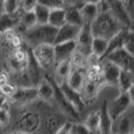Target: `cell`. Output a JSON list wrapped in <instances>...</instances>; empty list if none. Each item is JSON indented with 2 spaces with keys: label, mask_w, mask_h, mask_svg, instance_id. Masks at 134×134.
Returning a JSON list of instances; mask_svg holds the SVG:
<instances>
[{
  "label": "cell",
  "mask_w": 134,
  "mask_h": 134,
  "mask_svg": "<svg viewBox=\"0 0 134 134\" xmlns=\"http://www.w3.org/2000/svg\"><path fill=\"white\" fill-rule=\"evenodd\" d=\"M34 14H35L36 17V20H37V24H48V18H49V9L47 7H45L44 5L41 3H37L34 8Z\"/></svg>",
  "instance_id": "26"
},
{
  "label": "cell",
  "mask_w": 134,
  "mask_h": 134,
  "mask_svg": "<svg viewBox=\"0 0 134 134\" xmlns=\"http://www.w3.org/2000/svg\"><path fill=\"white\" fill-rule=\"evenodd\" d=\"M121 5L126 11V14L130 16V18L133 19L134 17V0H120Z\"/></svg>",
  "instance_id": "35"
},
{
  "label": "cell",
  "mask_w": 134,
  "mask_h": 134,
  "mask_svg": "<svg viewBox=\"0 0 134 134\" xmlns=\"http://www.w3.org/2000/svg\"><path fill=\"white\" fill-rule=\"evenodd\" d=\"M84 125H85V126L93 134L95 132H97L98 129H99V114H98V111L92 112L91 114L86 117Z\"/></svg>",
  "instance_id": "28"
},
{
  "label": "cell",
  "mask_w": 134,
  "mask_h": 134,
  "mask_svg": "<svg viewBox=\"0 0 134 134\" xmlns=\"http://www.w3.org/2000/svg\"><path fill=\"white\" fill-rule=\"evenodd\" d=\"M37 3H38V0H20L19 9L24 12L32 11Z\"/></svg>",
  "instance_id": "33"
},
{
  "label": "cell",
  "mask_w": 134,
  "mask_h": 134,
  "mask_svg": "<svg viewBox=\"0 0 134 134\" xmlns=\"http://www.w3.org/2000/svg\"><path fill=\"white\" fill-rule=\"evenodd\" d=\"M49 81H50V83H52V85L54 87V97L56 98L58 105H59V107L62 108V111L64 113H66L67 115H69L70 117H73V119L79 120L78 112L76 111V108L68 102V99L65 97V95L63 94L59 85H58L53 78H49Z\"/></svg>",
  "instance_id": "7"
},
{
  "label": "cell",
  "mask_w": 134,
  "mask_h": 134,
  "mask_svg": "<svg viewBox=\"0 0 134 134\" xmlns=\"http://www.w3.org/2000/svg\"><path fill=\"white\" fill-rule=\"evenodd\" d=\"M54 49H55L56 63L65 59H69L70 55L76 49V43H75V40L63 41V43H58L54 45Z\"/></svg>",
  "instance_id": "16"
},
{
  "label": "cell",
  "mask_w": 134,
  "mask_h": 134,
  "mask_svg": "<svg viewBox=\"0 0 134 134\" xmlns=\"http://www.w3.org/2000/svg\"><path fill=\"white\" fill-rule=\"evenodd\" d=\"M133 85H134L133 72L121 69L119 79H117V86L120 88V93H126Z\"/></svg>",
  "instance_id": "22"
},
{
  "label": "cell",
  "mask_w": 134,
  "mask_h": 134,
  "mask_svg": "<svg viewBox=\"0 0 134 134\" xmlns=\"http://www.w3.org/2000/svg\"><path fill=\"white\" fill-rule=\"evenodd\" d=\"M6 96H3V95H0V108H1V106H2V104H3V102L6 100Z\"/></svg>",
  "instance_id": "42"
},
{
  "label": "cell",
  "mask_w": 134,
  "mask_h": 134,
  "mask_svg": "<svg viewBox=\"0 0 134 134\" xmlns=\"http://www.w3.org/2000/svg\"><path fill=\"white\" fill-rule=\"evenodd\" d=\"M79 12H81L84 24H92L98 14L96 3L88 1H86L82 7H79Z\"/></svg>",
  "instance_id": "21"
},
{
  "label": "cell",
  "mask_w": 134,
  "mask_h": 134,
  "mask_svg": "<svg viewBox=\"0 0 134 134\" xmlns=\"http://www.w3.org/2000/svg\"><path fill=\"white\" fill-rule=\"evenodd\" d=\"M25 72H27L28 74V77H29V81L32 84V86H37L38 84L40 83L41 78V68L40 66L38 65V63L36 62L35 57L32 56V53L31 50H28V64H27V68Z\"/></svg>",
  "instance_id": "13"
},
{
  "label": "cell",
  "mask_w": 134,
  "mask_h": 134,
  "mask_svg": "<svg viewBox=\"0 0 134 134\" xmlns=\"http://www.w3.org/2000/svg\"><path fill=\"white\" fill-rule=\"evenodd\" d=\"M72 125H73V123H70V122L65 123L63 126L58 129L56 134H70V132H72Z\"/></svg>",
  "instance_id": "40"
},
{
  "label": "cell",
  "mask_w": 134,
  "mask_h": 134,
  "mask_svg": "<svg viewBox=\"0 0 134 134\" xmlns=\"http://www.w3.org/2000/svg\"><path fill=\"white\" fill-rule=\"evenodd\" d=\"M99 114V129L98 131L102 134H110L112 130V119L107 111V100H104L102 107L98 111Z\"/></svg>",
  "instance_id": "18"
},
{
  "label": "cell",
  "mask_w": 134,
  "mask_h": 134,
  "mask_svg": "<svg viewBox=\"0 0 134 134\" xmlns=\"http://www.w3.org/2000/svg\"><path fill=\"white\" fill-rule=\"evenodd\" d=\"M65 20L66 23L82 27L84 23L79 12V8H66L65 9Z\"/></svg>",
  "instance_id": "25"
},
{
  "label": "cell",
  "mask_w": 134,
  "mask_h": 134,
  "mask_svg": "<svg viewBox=\"0 0 134 134\" xmlns=\"http://www.w3.org/2000/svg\"><path fill=\"white\" fill-rule=\"evenodd\" d=\"M86 81V67L81 68H72L68 77L66 79V84L74 91H77L81 93L84 84Z\"/></svg>",
  "instance_id": "11"
},
{
  "label": "cell",
  "mask_w": 134,
  "mask_h": 134,
  "mask_svg": "<svg viewBox=\"0 0 134 134\" xmlns=\"http://www.w3.org/2000/svg\"><path fill=\"white\" fill-rule=\"evenodd\" d=\"M1 14H2V12H0V15H1Z\"/></svg>",
  "instance_id": "45"
},
{
  "label": "cell",
  "mask_w": 134,
  "mask_h": 134,
  "mask_svg": "<svg viewBox=\"0 0 134 134\" xmlns=\"http://www.w3.org/2000/svg\"><path fill=\"white\" fill-rule=\"evenodd\" d=\"M86 0H63V5L64 8H79L82 7Z\"/></svg>",
  "instance_id": "39"
},
{
  "label": "cell",
  "mask_w": 134,
  "mask_h": 134,
  "mask_svg": "<svg viewBox=\"0 0 134 134\" xmlns=\"http://www.w3.org/2000/svg\"><path fill=\"white\" fill-rule=\"evenodd\" d=\"M102 60V74H103V79L104 83L107 85L112 86H117V79H119L120 75V68L112 62L103 58Z\"/></svg>",
  "instance_id": "10"
},
{
  "label": "cell",
  "mask_w": 134,
  "mask_h": 134,
  "mask_svg": "<svg viewBox=\"0 0 134 134\" xmlns=\"http://www.w3.org/2000/svg\"><path fill=\"white\" fill-rule=\"evenodd\" d=\"M72 70V66H70L69 59L60 60L56 63L55 66V76H54V81H55L58 85L66 83V79Z\"/></svg>",
  "instance_id": "17"
},
{
  "label": "cell",
  "mask_w": 134,
  "mask_h": 134,
  "mask_svg": "<svg viewBox=\"0 0 134 134\" xmlns=\"http://www.w3.org/2000/svg\"><path fill=\"white\" fill-rule=\"evenodd\" d=\"M57 28L50 26L49 24H37L36 26L24 31V39L29 45L35 47L40 44H52L54 45Z\"/></svg>",
  "instance_id": "2"
},
{
  "label": "cell",
  "mask_w": 134,
  "mask_h": 134,
  "mask_svg": "<svg viewBox=\"0 0 134 134\" xmlns=\"http://www.w3.org/2000/svg\"><path fill=\"white\" fill-rule=\"evenodd\" d=\"M115 134H132L133 133V121L132 116L125 112L124 114L119 116L112 123V130Z\"/></svg>",
  "instance_id": "12"
},
{
  "label": "cell",
  "mask_w": 134,
  "mask_h": 134,
  "mask_svg": "<svg viewBox=\"0 0 134 134\" xmlns=\"http://www.w3.org/2000/svg\"><path fill=\"white\" fill-rule=\"evenodd\" d=\"M85 59H86V57L84 56V54H82L79 50L75 49V52L69 57L70 66H72V68H81V67H84L85 66Z\"/></svg>",
  "instance_id": "29"
},
{
  "label": "cell",
  "mask_w": 134,
  "mask_h": 134,
  "mask_svg": "<svg viewBox=\"0 0 134 134\" xmlns=\"http://www.w3.org/2000/svg\"><path fill=\"white\" fill-rule=\"evenodd\" d=\"M107 44H108V40L106 39L99 38V37H93V41H92V46H91V53H93L94 55H96L102 59L104 54L106 52Z\"/></svg>",
  "instance_id": "24"
},
{
  "label": "cell",
  "mask_w": 134,
  "mask_h": 134,
  "mask_svg": "<svg viewBox=\"0 0 134 134\" xmlns=\"http://www.w3.org/2000/svg\"><path fill=\"white\" fill-rule=\"evenodd\" d=\"M133 105V100L130 98V96L126 93H120L119 96H116L111 102V104L107 103V111L110 114L112 122L115 121L117 117L124 114L125 112H127L130 106Z\"/></svg>",
  "instance_id": "5"
},
{
  "label": "cell",
  "mask_w": 134,
  "mask_h": 134,
  "mask_svg": "<svg viewBox=\"0 0 134 134\" xmlns=\"http://www.w3.org/2000/svg\"><path fill=\"white\" fill-rule=\"evenodd\" d=\"M70 134H93L85 125L82 123H77V124H73L72 125V132Z\"/></svg>",
  "instance_id": "36"
},
{
  "label": "cell",
  "mask_w": 134,
  "mask_h": 134,
  "mask_svg": "<svg viewBox=\"0 0 134 134\" xmlns=\"http://www.w3.org/2000/svg\"><path fill=\"white\" fill-rule=\"evenodd\" d=\"M124 28L125 27L110 11L97 14L96 18L91 24V31L93 37H99L106 40H110Z\"/></svg>",
  "instance_id": "1"
},
{
  "label": "cell",
  "mask_w": 134,
  "mask_h": 134,
  "mask_svg": "<svg viewBox=\"0 0 134 134\" xmlns=\"http://www.w3.org/2000/svg\"><path fill=\"white\" fill-rule=\"evenodd\" d=\"M32 56L38 63L41 69L49 70L56 65V56L54 45L52 44H40L31 49Z\"/></svg>",
  "instance_id": "3"
},
{
  "label": "cell",
  "mask_w": 134,
  "mask_h": 134,
  "mask_svg": "<svg viewBox=\"0 0 134 134\" xmlns=\"http://www.w3.org/2000/svg\"><path fill=\"white\" fill-rule=\"evenodd\" d=\"M9 43L12 45V47L14 48H21L23 46H24V43H25V39H24V37L20 35V34H18V32H15V35L12 36V38H11V40L9 41Z\"/></svg>",
  "instance_id": "37"
},
{
  "label": "cell",
  "mask_w": 134,
  "mask_h": 134,
  "mask_svg": "<svg viewBox=\"0 0 134 134\" xmlns=\"http://www.w3.org/2000/svg\"><path fill=\"white\" fill-rule=\"evenodd\" d=\"M104 58L107 59V60H110V62H112L113 64H115L120 69L133 72L134 55L127 53L123 47L113 50V52H111L110 54H107Z\"/></svg>",
  "instance_id": "4"
},
{
  "label": "cell",
  "mask_w": 134,
  "mask_h": 134,
  "mask_svg": "<svg viewBox=\"0 0 134 134\" xmlns=\"http://www.w3.org/2000/svg\"><path fill=\"white\" fill-rule=\"evenodd\" d=\"M21 10H17L14 14H7V12H2L0 15V35L9 29H14L18 26L20 17L23 15Z\"/></svg>",
  "instance_id": "15"
},
{
  "label": "cell",
  "mask_w": 134,
  "mask_h": 134,
  "mask_svg": "<svg viewBox=\"0 0 134 134\" xmlns=\"http://www.w3.org/2000/svg\"><path fill=\"white\" fill-rule=\"evenodd\" d=\"M134 34H133V29L132 28H129L127 31H126V35H125V38L123 41V46L122 47L126 50L127 53L132 54L134 55Z\"/></svg>",
  "instance_id": "30"
},
{
  "label": "cell",
  "mask_w": 134,
  "mask_h": 134,
  "mask_svg": "<svg viewBox=\"0 0 134 134\" xmlns=\"http://www.w3.org/2000/svg\"><path fill=\"white\" fill-rule=\"evenodd\" d=\"M102 84L95 81H92V79H87L85 81L83 88L81 91V95L83 99H93L96 96L98 95L100 88H102Z\"/></svg>",
  "instance_id": "19"
},
{
  "label": "cell",
  "mask_w": 134,
  "mask_h": 134,
  "mask_svg": "<svg viewBox=\"0 0 134 134\" xmlns=\"http://www.w3.org/2000/svg\"><path fill=\"white\" fill-rule=\"evenodd\" d=\"M79 30H81V27L79 26H75V25L65 23L63 26L57 28V34H56V37H55L54 45L58 44V43H63V41L75 40Z\"/></svg>",
  "instance_id": "9"
},
{
  "label": "cell",
  "mask_w": 134,
  "mask_h": 134,
  "mask_svg": "<svg viewBox=\"0 0 134 134\" xmlns=\"http://www.w3.org/2000/svg\"><path fill=\"white\" fill-rule=\"evenodd\" d=\"M20 0H5L3 2V12L7 14H14L19 10Z\"/></svg>",
  "instance_id": "32"
},
{
  "label": "cell",
  "mask_w": 134,
  "mask_h": 134,
  "mask_svg": "<svg viewBox=\"0 0 134 134\" xmlns=\"http://www.w3.org/2000/svg\"><path fill=\"white\" fill-rule=\"evenodd\" d=\"M3 2L5 0H0V12H3Z\"/></svg>",
  "instance_id": "43"
},
{
  "label": "cell",
  "mask_w": 134,
  "mask_h": 134,
  "mask_svg": "<svg viewBox=\"0 0 134 134\" xmlns=\"http://www.w3.org/2000/svg\"><path fill=\"white\" fill-rule=\"evenodd\" d=\"M59 87H60V90L63 92V94L65 95V97L68 99V102L72 104L75 108H76L77 112H81V111L84 110V107H85V102H84V99H83L79 92L70 88L66 83L59 85Z\"/></svg>",
  "instance_id": "14"
},
{
  "label": "cell",
  "mask_w": 134,
  "mask_h": 134,
  "mask_svg": "<svg viewBox=\"0 0 134 134\" xmlns=\"http://www.w3.org/2000/svg\"><path fill=\"white\" fill-rule=\"evenodd\" d=\"M20 26L23 27V30L26 31L28 29L32 28L34 26L37 25V20H36V17L34 11H27V12H23L21 17H20V20H19V24Z\"/></svg>",
  "instance_id": "27"
},
{
  "label": "cell",
  "mask_w": 134,
  "mask_h": 134,
  "mask_svg": "<svg viewBox=\"0 0 134 134\" xmlns=\"http://www.w3.org/2000/svg\"><path fill=\"white\" fill-rule=\"evenodd\" d=\"M36 88H37V97L44 100H50L52 98H54V87L47 76L41 79L40 83L36 86Z\"/></svg>",
  "instance_id": "20"
},
{
  "label": "cell",
  "mask_w": 134,
  "mask_h": 134,
  "mask_svg": "<svg viewBox=\"0 0 134 134\" xmlns=\"http://www.w3.org/2000/svg\"><path fill=\"white\" fill-rule=\"evenodd\" d=\"M15 90H16V86L11 85L9 83L0 86V93H1V95L6 96V97H11L12 94L15 93Z\"/></svg>",
  "instance_id": "38"
},
{
  "label": "cell",
  "mask_w": 134,
  "mask_h": 134,
  "mask_svg": "<svg viewBox=\"0 0 134 134\" xmlns=\"http://www.w3.org/2000/svg\"><path fill=\"white\" fill-rule=\"evenodd\" d=\"M37 98V88L31 87H16L15 93L12 94L11 99L19 105H27Z\"/></svg>",
  "instance_id": "8"
},
{
  "label": "cell",
  "mask_w": 134,
  "mask_h": 134,
  "mask_svg": "<svg viewBox=\"0 0 134 134\" xmlns=\"http://www.w3.org/2000/svg\"><path fill=\"white\" fill-rule=\"evenodd\" d=\"M12 134H38V133H23V132H18V133H12Z\"/></svg>",
  "instance_id": "44"
},
{
  "label": "cell",
  "mask_w": 134,
  "mask_h": 134,
  "mask_svg": "<svg viewBox=\"0 0 134 134\" xmlns=\"http://www.w3.org/2000/svg\"><path fill=\"white\" fill-rule=\"evenodd\" d=\"M38 2L47 7L49 10L56 9V8H64L63 0H38Z\"/></svg>",
  "instance_id": "34"
},
{
  "label": "cell",
  "mask_w": 134,
  "mask_h": 134,
  "mask_svg": "<svg viewBox=\"0 0 134 134\" xmlns=\"http://www.w3.org/2000/svg\"><path fill=\"white\" fill-rule=\"evenodd\" d=\"M92 41H93V35L91 31V24H84L75 39L76 49L84 54V56L86 57L88 54H91Z\"/></svg>",
  "instance_id": "6"
},
{
  "label": "cell",
  "mask_w": 134,
  "mask_h": 134,
  "mask_svg": "<svg viewBox=\"0 0 134 134\" xmlns=\"http://www.w3.org/2000/svg\"><path fill=\"white\" fill-rule=\"evenodd\" d=\"M65 23V8H56V9H52L49 11L48 24L50 26L59 28Z\"/></svg>",
  "instance_id": "23"
},
{
  "label": "cell",
  "mask_w": 134,
  "mask_h": 134,
  "mask_svg": "<svg viewBox=\"0 0 134 134\" xmlns=\"http://www.w3.org/2000/svg\"><path fill=\"white\" fill-rule=\"evenodd\" d=\"M8 83V77H7V75L6 74H3L1 73L0 74V86L1 85H5V84Z\"/></svg>",
  "instance_id": "41"
},
{
  "label": "cell",
  "mask_w": 134,
  "mask_h": 134,
  "mask_svg": "<svg viewBox=\"0 0 134 134\" xmlns=\"http://www.w3.org/2000/svg\"><path fill=\"white\" fill-rule=\"evenodd\" d=\"M10 121V113H9V103L6 98L3 102L1 108H0V125L1 126H6L9 124Z\"/></svg>",
  "instance_id": "31"
}]
</instances>
